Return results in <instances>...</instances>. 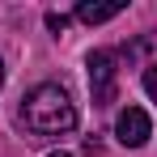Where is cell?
Instances as JSON below:
<instances>
[{"instance_id":"cell-2","label":"cell","mask_w":157,"mask_h":157,"mask_svg":"<svg viewBox=\"0 0 157 157\" xmlns=\"http://www.w3.org/2000/svg\"><path fill=\"white\" fill-rule=\"evenodd\" d=\"M115 51H89V89H94V106L115 102Z\"/></svg>"},{"instance_id":"cell-9","label":"cell","mask_w":157,"mask_h":157,"mask_svg":"<svg viewBox=\"0 0 157 157\" xmlns=\"http://www.w3.org/2000/svg\"><path fill=\"white\" fill-rule=\"evenodd\" d=\"M51 157H72V153H51Z\"/></svg>"},{"instance_id":"cell-4","label":"cell","mask_w":157,"mask_h":157,"mask_svg":"<svg viewBox=\"0 0 157 157\" xmlns=\"http://www.w3.org/2000/svg\"><path fill=\"white\" fill-rule=\"evenodd\" d=\"M119 13H123V0H110V4H89V0H81L77 4V17L85 26H102L110 17H119Z\"/></svg>"},{"instance_id":"cell-7","label":"cell","mask_w":157,"mask_h":157,"mask_svg":"<svg viewBox=\"0 0 157 157\" xmlns=\"http://www.w3.org/2000/svg\"><path fill=\"white\" fill-rule=\"evenodd\" d=\"M81 149H85V153L94 157V153H102V140H98V136H89V140H85V144H81Z\"/></svg>"},{"instance_id":"cell-1","label":"cell","mask_w":157,"mask_h":157,"mask_svg":"<svg viewBox=\"0 0 157 157\" xmlns=\"http://www.w3.org/2000/svg\"><path fill=\"white\" fill-rule=\"evenodd\" d=\"M21 123L34 136H59L77 128V106L59 85H34L21 98Z\"/></svg>"},{"instance_id":"cell-8","label":"cell","mask_w":157,"mask_h":157,"mask_svg":"<svg viewBox=\"0 0 157 157\" xmlns=\"http://www.w3.org/2000/svg\"><path fill=\"white\" fill-rule=\"evenodd\" d=\"M0 85H4V64H0Z\"/></svg>"},{"instance_id":"cell-3","label":"cell","mask_w":157,"mask_h":157,"mask_svg":"<svg viewBox=\"0 0 157 157\" xmlns=\"http://www.w3.org/2000/svg\"><path fill=\"white\" fill-rule=\"evenodd\" d=\"M115 136H119V144L140 149V144L153 136V123H149V115H144L140 106H123V110H119V119H115Z\"/></svg>"},{"instance_id":"cell-6","label":"cell","mask_w":157,"mask_h":157,"mask_svg":"<svg viewBox=\"0 0 157 157\" xmlns=\"http://www.w3.org/2000/svg\"><path fill=\"white\" fill-rule=\"evenodd\" d=\"M47 30H68V13H47Z\"/></svg>"},{"instance_id":"cell-5","label":"cell","mask_w":157,"mask_h":157,"mask_svg":"<svg viewBox=\"0 0 157 157\" xmlns=\"http://www.w3.org/2000/svg\"><path fill=\"white\" fill-rule=\"evenodd\" d=\"M144 94L157 102V64H149V68H144Z\"/></svg>"}]
</instances>
